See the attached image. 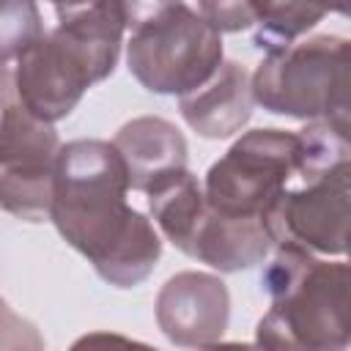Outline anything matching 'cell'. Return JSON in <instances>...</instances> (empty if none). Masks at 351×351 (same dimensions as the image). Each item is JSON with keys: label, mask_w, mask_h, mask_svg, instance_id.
Returning <instances> with one entry per match:
<instances>
[{"label": "cell", "mask_w": 351, "mask_h": 351, "mask_svg": "<svg viewBox=\"0 0 351 351\" xmlns=\"http://www.w3.org/2000/svg\"><path fill=\"white\" fill-rule=\"evenodd\" d=\"M156 324L181 348L217 346L230 321L228 285L208 271H178L156 293Z\"/></svg>", "instance_id": "9c48e42d"}, {"label": "cell", "mask_w": 351, "mask_h": 351, "mask_svg": "<svg viewBox=\"0 0 351 351\" xmlns=\"http://www.w3.org/2000/svg\"><path fill=\"white\" fill-rule=\"evenodd\" d=\"M269 252H271V239L266 233L263 219L222 217L208 206L203 208L192 230V239L184 250V255L197 258L200 263L222 274L252 269L263 263Z\"/></svg>", "instance_id": "7c38bea8"}, {"label": "cell", "mask_w": 351, "mask_h": 351, "mask_svg": "<svg viewBox=\"0 0 351 351\" xmlns=\"http://www.w3.org/2000/svg\"><path fill=\"white\" fill-rule=\"evenodd\" d=\"M222 60V33L181 0L137 16L126 41L129 74L159 96L189 93Z\"/></svg>", "instance_id": "277c9868"}, {"label": "cell", "mask_w": 351, "mask_h": 351, "mask_svg": "<svg viewBox=\"0 0 351 351\" xmlns=\"http://www.w3.org/2000/svg\"><path fill=\"white\" fill-rule=\"evenodd\" d=\"M11 71L22 104L47 123L71 115L85 90L99 82L90 60L58 27L30 44Z\"/></svg>", "instance_id": "ba28073f"}, {"label": "cell", "mask_w": 351, "mask_h": 351, "mask_svg": "<svg viewBox=\"0 0 351 351\" xmlns=\"http://www.w3.org/2000/svg\"><path fill=\"white\" fill-rule=\"evenodd\" d=\"M299 178V132L250 129L206 173V206L222 217L263 219L285 186Z\"/></svg>", "instance_id": "8992f818"}, {"label": "cell", "mask_w": 351, "mask_h": 351, "mask_svg": "<svg viewBox=\"0 0 351 351\" xmlns=\"http://www.w3.org/2000/svg\"><path fill=\"white\" fill-rule=\"evenodd\" d=\"M348 176L351 162H340L302 184H291L263 214L271 247L293 244L315 255H346L348 250Z\"/></svg>", "instance_id": "52a82bcc"}, {"label": "cell", "mask_w": 351, "mask_h": 351, "mask_svg": "<svg viewBox=\"0 0 351 351\" xmlns=\"http://www.w3.org/2000/svg\"><path fill=\"white\" fill-rule=\"evenodd\" d=\"M129 3V14H132V22H134V11H137V5H154V8H159V5H167V3H176V0H126ZM151 8V11H154Z\"/></svg>", "instance_id": "d6986e66"}, {"label": "cell", "mask_w": 351, "mask_h": 351, "mask_svg": "<svg viewBox=\"0 0 351 351\" xmlns=\"http://www.w3.org/2000/svg\"><path fill=\"white\" fill-rule=\"evenodd\" d=\"M332 5H335L337 14H343V16L348 14V0H332Z\"/></svg>", "instance_id": "ffe728a7"}, {"label": "cell", "mask_w": 351, "mask_h": 351, "mask_svg": "<svg viewBox=\"0 0 351 351\" xmlns=\"http://www.w3.org/2000/svg\"><path fill=\"white\" fill-rule=\"evenodd\" d=\"M143 195L148 200V211H151L159 233L176 250L184 252L192 239V230L206 208L203 184L197 181V176L189 167L173 170L165 178L154 181Z\"/></svg>", "instance_id": "4fadbf2b"}, {"label": "cell", "mask_w": 351, "mask_h": 351, "mask_svg": "<svg viewBox=\"0 0 351 351\" xmlns=\"http://www.w3.org/2000/svg\"><path fill=\"white\" fill-rule=\"evenodd\" d=\"M250 71L239 60H222L217 71L189 93L178 96L181 118L206 140H225L239 134L252 118Z\"/></svg>", "instance_id": "30bf717a"}, {"label": "cell", "mask_w": 351, "mask_h": 351, "mask_svg": "<svg viewBox=\"0 0 351 351\" xmlns=\"http://www.w3.org/2000/svg\"><path fill=\"white\" fill-rule=\"evenodd\" d=\"M200 14L219 33H239L252 27V16L247 11V0H197Z\"/></svg>", "instance_id": "2e32d148"}, {"label": "cell", "mask_w": 351, "mask_h": 351, "mask_svg": "<svg viewBox=\"0 0 351 351\" xmlns=\"http://www.w3.org/2000/svg\"><path fill=\"white\" fill-rule=\"evenodd\" d=\"M351 44L318 33L274 47L250 74L255 104L271 115L348 126Z\"/></svg>", "instance_id": "3957f363"}, {"label": "cell", "mask_w": 351, "mask_h": 351, "mask_svg": "<svg viewBox=\"0 0 351 351\" xmlns=\"http://www.w3.org/2000/svg\"><path fill=\"white\" fill-rule=\"evenodd\" d=\"M55 11H58V16L60 14H69V11H77V8H82V5H88L90 0H47Z\"/></svg>", "instance_id": "ac0fdd59"}, {"label": "cell", "mask_w": 351, "mask_h": 351, "mask_svg": "<svg viewBox=\"0 0 351 351\" xmlns=\"http://www.w3.org/2000/svg\"><path fill=\"white\" fill-rule=\"evenodd\" d=\"M60 137L19 99L14 71L0 63V208L25 222L49 219Z\"/></svg>", "instance_id": "5b68a950"}, {"label": "cell", "mask_w": 351, "mask_h": 351, "mask_svg": "<svg viewBox=\"0 0 351 351\" xmlns=\"http://www.w3.org/2000/svg\"><path fill=\"white\" fill-rule=\"evenodd\" d=\"M112 145L126 165L129 189L134 192H145L154 181L186 167L189 148L181 129L159 115H140L126 121L115 132Z\"/></svg>", "instance_id": "8fae6325"}, {"label": "cell", "mask_w": 351, "mask_h": 351, "mask_svg": "<svg viewBox=\"0 0 351 351\" xmlns=\"http://www.w3.org/2000/svg\"><path fill=\"white\" fill-rule=\"evenodd\" d=\"M247 11L255 27L252 44L269 52L307 36L335 5L332 0H247Z\"/></svg>", "instance_id": "5bb4252c"}, {"label": "cell", "mask_w": 351, "mask_h": 351, "mask_svg": "<svg viewBox=\"0 0 351 351\" xmlns=\"http://www.w3.org/2000/svg\"><path fill=\"white\" fill-rule=\"evenodd\" d=\"M44 340L30 321L16 315L0 299V348H41Z\"/></svg>", "instance_id": "e0dca14e"}, {"label": "cell", "mask_w": 351, "mask_h": 351, "mask_svg": "<svg viewBox=\"0 0 351 351\" xmlns=\"http://www.w3.org/2000/svg\"><path fill=\"white\" fill-rule=\"evenodd\" d=\"M44 36L36 0H0V63H14Z\"/></svg>", "instance_id": "9a60e30c"}, {"label": "cell", "mask_w": 351, "mask_h": 351, "mask_svg": "<svg viewBox=\"0 0 351 351\" xmlns=\"http://www.w3.org/2000/svg\"><path fill=\"white\" fill-rule=\"evenodd\" d=\"M261 285L269 310L255 326L258 346L340 351L351 343V269L346 261H324L310 250L280 244L263 266Z\"/></svg>", "instance_id": "7a4b0ae2"}, {"label": "cell", "mask_w": 351, "mask_h": 351, "mask_svg": "<svg viewBox=\"0 0 351 351\" xmlns=\"http://www.w3.org/2000/svg\"><path fill=\"white\" fill-rule=\"evenodd\" d=\"M129 176L107 140H71L55 159L49 219L96 274L115 288L140 285L162 258L154 222L126 203Z\"/></svg>", "instance_id": "6da1fadb"}]
</instances>
